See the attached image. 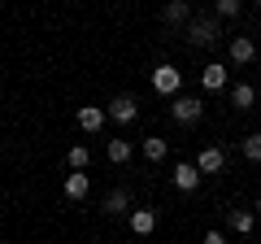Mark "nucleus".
Returning <instances> with one entry per match:
<instances>
[{
  "mask_svg": "<svg viewBox=\"0 0 261 244\" xmlns=\"http://www.w3.org/2000/svg\"><path fill=\"white\" fill-rule=\"evenodd\" d=\"M187 39L192 44H200V48H214L218 39V18H209V13H200V18H192V27H187Z\"/></svg>",
  "mask_w": 261,
  "mask_h": 244,
  "instance_id": "obj_1",
  "label": "nucleus"
},
{
  "mask_svg": "<svg viewBox=\"0 0 261 244\" xmlns=\"http://www.w3.org/2000/svg\"><path fill=\"white\" fill-rule=\"evenodd\" d=\"M170 113H174V122H183V127H196V122L205 118V101H200V96H178Z\"/></svg>",
  "mask_w": 261,
  "mask_h": 244,
  "instance_id": "obj_2",
  "label": "nucleus"
},
{
  "mask_svg": "<svg viewBox=\"0 0 261 244\" xmlns=\"http://www.w3.org/2000/svg\"><path fill=\"white\" fill-rule=\"evenodd\" d=\"M178 87H183V75H178L174 66H157L152 70V92L157 96H178Z\"/></svg>",
  "mask_w": 261,
  "mask_h": 244,
  "instance_id": "obj_3",
  "label": "nucleus"
},
{
  "mask_svg": "<svg viewBox=\"0 0 261 244\" xmlns=\"http://www.w3.org/2000/svg\"><path fill=\"white\" fill-rule=\"evenodd\" d=\"M174 188L178 192H196V188H200V170H196V161H178V166H174Z\"/></svg>",
  "mask_w": 261,
  "mask_h": 244,
  "instance_id": "obj_4",
  "label": "nucleus"
},
{
  "mask_svg": "<svg viewBox=\"0 0 261 244\" xmlns=\"http://www.w3.org/2000/svg\"><path fill=\"white\" fill-rule=\"evenodd\" d=\"M200 87H205V92H222L226 87V66L222 61H209V66L200 70Z\"/></svg>",
  "mask_w": 261,
  "mask_h": 244,
  "instance_id": "obj_5",
  "label": "nucleus"
},
{
  "mask_svg": "<svg viewBox=\"0 0 261 244\" xmlns=\"http://www.w3.org/2000/svg\"><path fill=\"white\" fill-rule=\"evenodd\" d=\"M109 118H113V122H135V118H140V105H135V96H118V101L109 105Z\"/></svg>",
  "mask_w": 261,
  "mask_h": 244,
  "instance_id": "obj_6",
  "label": "nucleus"
},
{
  "mask_svg": "<svg viewBox=\"0 0 261 244\" xmlns=\"http://www.w3.org/2000/svg\"><path fill=\"white\" fill-rule=\"evenodd\" d=\"M222 166H226V153H222V149H200V161H196L200 175H218Z\"/></svg>",
  "mask_w": 261,
  "mask_h": 244,
  "instance_id": "obj_7",
  "label": "nucleus"
},
{
  "mask_svg": "<svg viewBox=\"0 0 261 244\" xmlns=\"http://www.w3.org/2000/svg\"><path fill=\"white\" fill-rule=\"evenodd\" d=\"M87 192H92V179H87L83 170H74V175H65V197H70V201H83Z\"/></svg>",
  "mask_w": 261,
  "mask_h": 244,
  "instance_id": "obj_8",
  "label": "nucleus"
},
{
  "mask_svg": "<svg viewBox=\"0 0 261 244\" xmlns=\"http://www.w3.org/2000/svg\"><path fill=\"white\" fill-rule=\"evenodd\" d=\"M105 118H109V109H96V105H87V109H79V127L83 131H100Z\"/></svg>",
  "mask_w": 261,
  "mask_h": 244,
  "instance_id": "obj_9",
  "label": "nucleus"
},
{
  "mask_svg": "<svg viewBox=\"0 0 261 244\" xmlns=\"http://www.w3.org/2000/svg\"><path fill=\"white\" fill-rule=\"evenodd\" d=\"M152 227H157V209H135L130 214V231L135 235H152Z\"/></svg>",
  "mask_w": 261,
  "mask_h": 244,
  "instance_id": "obj_10",
  "label": "nucleus"
},
{
  "mask_svg": "<svg viewBox=\"0 0 261 244\" xmlns=\"http://www.w3.org/2000/svg\"><path fill=\"white\" fill-rule=\"evenodd\" d=\"M252 57H257V44L252 39H231V61L235 66H248Z\"/></svg>",
  "mask_w": 261,
  "mask_h": 244,
  "instance_id": "obj_11",
  "label": "nucleus"
},
{
  "mask_svg": "<svg viewBox=\"0 0 261 244\" xmlns=\"http://www.w3.org/2000/svg\"><path fill=\"white\" fill-rule=\"evenodd\" d=\"M126 205H130V197H126V192H122V188H113L109 192V197H105V214H126Z\"/></svg>",
  "mask_w": 261,
  "mask_h": 244,
  "instance_id": "obj_12",
  "label": "nucleus"
},
{
  "mask_svg": "<svg viewBox=\"0 0 261 244\" xmlns=\"http://www.w3.org/2000/svg\"><path fill=\"white\" fill-rule=\"evenodd\" d=\"M231 101H235V109H252V101H257V92H252L248 83H235V87H231Z\"/></svg>",
  "mask_w": 261,
  "mask_h": 244,
  "instance_id": "obj_13",
  "label": "nucleus"
},
{
  "mask_svg": "<svg viewBox=\"0 0 261 244\" xmlns=\"http://www.w3.org/2000/svg\"><path fill=\"white\" fill-rule=\"evenodd\" d=\"M109 161L113 166H126L130 161V144L126 140H109Z\"/></svg>",
  "mask_w": 261,
  "mask_h": 244,
  "instance_id": "obj_14",
  "label": "nucleus"
},
{
  "mask_svg": "<svg viewBox=\"0 0 261 244\" xmlns=\"http://www.w3.org/2000/svg\"><path fill=\"white\" fill-rule=\"evenodd\" d=\"M144 157L161 161V157H166V140H161V135H148V140H144Z\"/></svg>",
  "mask_w": 261,
  "mask_h": 244,
  "instance_id": "obj_15",
  "label": "nucleus"
},
{
  "mask_svg": "<svg viewBox=\"0 0 261 244\" xmlns=\"http://www.w3.org/2000/svg\"><path fill=\"white\" fill-rule=\"evenodd\" d=\"M187 13H192V9H187V0H170V5H166V22H187Z\"/></svg>",
  "mask_w": 261,
  "mask_h": 244,
  "instance_id": "obj_16",
  "label": "nucleus"
},
{
  "mask_svg": "<svg viewBox=\"0 0 261 244\" xmlns=\"http://www.w3.org/2000/svg\"><path fill=\"white\" fill-rule=\"evenodd\" d=\"M244 157H248V161H261V131H252L248 140H244Z\"/></svg>",
  "mask_w": 261,
  "mask_h": 244,
  "instance_id": "obj_17",
  "label": "nucleus"
},
{
  "mask_svg": "<svg viewBox=\"0 0 261 244\" xmlns=\"http://www.w3.org/2000/svg\"><path fill=\"white\" fill-rule=\"evenodd\" d=\"M231 227H235L240 235H248V231H252V214H244V209H235V214H231Z\"/></svg>",
  "mask_w": 261,
  "mask_h": 244,
  "instance_id": "obj_18",
  "label": "nucleus"
},
{
  "mask_svg": "<svg viewBox=\"0 0 261 244\" xmlns=\"http://www.w3.org/2000/svg\"><path fill=\"white\" fill-rule=\"evenodd\" d=\"M87 161H92V153H87L83 144H74V149H70V166H74V170H83Z\"/></svg>",
  "mask_w": 261,
  "mask_h": 244,
  "instance_id": "obj_19",
  "label": "nucleus"
},
{
  "mask_svg": "<svg viewBox=\"0 0 261 244\" xmlns=\"http://www.w3.org/2000/svg\"><path fill=\"white\" fill-rule=\"evenodd\" d=\"M214 9H218V18H235L240 13V0H214Z\"/></svg>",
  "mask_w": 261,
  "mask_h": 244,
  "instance_id": "obj_20",
  "label": "nucleus"
},
{
  "mask_svg": "<svg viewBox=\"0 0 261 244\" xmlns=\"http://www.w3.org/2000/svg\"><path fill=\"white\" fill-rule=\"evenodd\" d=\"M257 214H261V197H257Z\"/></svg>",
  "mask_w": 261,
  "mask_h": 244,
  "instance_id": "obj_21",
  "label": "nucleus"
},
{
  "mask_svg": "<svg viewBox=\"0 0 261 244\" xmlns=\"http://www.w3.org/2000/svg\"><path fill=\"white\" fill-rule=\"evenodd\" d=\"M257 5H261V0H257Z\"/></svg>",
  "mask_w": 261,
  "mask_h": 244,
  "instance_id": "obj_22",
  "label": "nucleus"
}]
</instances>
